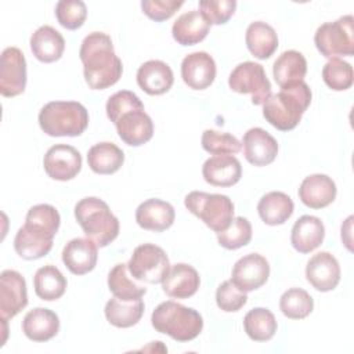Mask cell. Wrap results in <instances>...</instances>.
Wrapping results in <instances>:
<instances>
[{
  "label": "cell",
  "instance_id": "cell-13",
  "mask_svg": "<svg viewBox=\"0 0 354 354\" xmlns=\"http://www.w3.org/2000/svg\"><path fill=\"white\" fill-rule=\"evenodd\" d=\"M28 304L25 278L15 270H4L0 275V315L10 319Z\"/></svg>",
  "mask_w": 354,
  "mask_h": 354
},
{
  "label": "cell",
  "instance_id": "cell-4",
  "mask_svg": "<svg viewBox=\"0 0 354 354\" xmlns=\"http://www.w3.org/2000/svg\"><path fill=\"white\" fill-rule=\"evenodd\" d=\"M155 330L165 333L177 342L194 340L203 328L202 315L189 307L173 300L160 303L151 315Z\"/></svg>",
  "mask_w": 354,
  "mask_h": 354
},
{
  "label": "cell",
  "instance_id": "cell-2",
  "mask_svg": "<svg viewBox=\"0 0 354 354\" xmlns=\"http://www.w3.org/2000/svg\"><path fill=\"white\" fill-rule=\"evenodd\" d=\"M311 90L301 80L288 84L279 93L271 94L263 104L264 119L281 131L293 130L311 104Z\"/></svg>",
  "mask_w": 354,
  "mask_h": 354
},
{
  "label": "cell",
  "instance_id": "cell-20",
  "mask_svg": "<svg viewBox=\"0 0 354 354\" xmlns=\"http://www.w3.org/2000/svg\"><path fill=\"white\" fill-rule=\"evenodd\" d=\"M174 218V207L169 202L156 198L144 201L136 210L137 224L148 231L162 232L173 225Z\"/></svg>",
  "mask_w": 354,
  "mask_h": 354
},
{
  "label": "cell",
  "instance_id": "cell-25",
  "mask_svg": "<svg viewBox=\"0 0 354 354\" xmlns=\"http://www.w3.org/2000/svg\"><path fill=\"white\" fill-rule=\"evenodd\" d=\"M324 236L325 227L321 218L304 214L293 224L290 242L299 253H310L322 243Z\"/></svg>",
  "mask_w": 354,
  "mask_h": 354
},
{
  "label": "cell",
  "instance_id": "cell-16",
  "mask_svg": "<svg viewBox=\"0 0 354 354\" xmlns=\"http://www.w3.org/2000/svg\"><path fill=\"white\" fill-rule=\"evenodd\" d=\"M306 278L319 292L333 290L340 281L339 261L329 252H319L308 260Z\"/></svg>",
  "mask_w": 354,
  "mask_h": 354
},
{
  "label": "cell",
  "instance_id": "cell-10",
  "mask_svg": "<svg viewBox=\"0 0 354 354\" xmlns=\"http://www.w3.org/2000/svg\"><path fill=\"white\" fill-rule=\"evenodd\" d=\"M55 234L48 228L25 220L14 238V249L17 254L25 260H36L50 253Z\"/></svg>",
  "mask_w": 354,
  "mask_h": 354
},
{
  "label": "cell",
  "instance_id": "cell-44",
  "mask_svg": "<svg viewBox=\"0 0 354 354\" xmlns=\"http://www.w3.org/2000/svg\"><path fill=\"white\" fill-rule=\"evenodd\" d=\"M246 301V292L241 290L231 279L224 281L216 290V303L218 308L225 313H235L241 310Z\"/></svg>",
  "mask_w": 354,
  "mask_h": 354
},
{
  "label": "cell",
  "instance_id": "cell-31",
  "mask_svg": "<svg viewBox=\"0 0 354 354\" xmlns=\"http://www.w3.org/2000/svg\"><path fill=\"white\" fill-rule=\"evenodd\" d=\"M307 73V61L296 50L283 51L272 65V75L277 84L282 88L288 84L301 82Z\"/></svg>",
  "mask_w": 354,
  "mask_h": 354
},
{
  "label": "cell",
  "instance_id": "cell-29",
  "mask_svg": "<svg viewBox=\"0 0 354 354\" xmlns=\"http://www.w3.org/2000/svg\"><path fill=\"white\" fill-rule=\"evenodd\" d=\"M293 201L281 191H271L261 196L257 205L260 218L267 225H281L293 214Z\"/></svg>",
  "mask_w": 354,
  "mask_h": 354
},
{
  "label": "cell",
  "instance_id": "cell-1",
  "mask_svg": "<svg viewBox=\"0 0 354 354\" xmlns=\"http://www.w3.org/2000/svg\"><path fill=\"white\" fill-rule=\"evenodd\" d=\"M79 57L84 80L91 90L108 88L122 76V61L115 54L111 37L104 32L88 33L82 41Z\"/></svg>",
  "mask_w": 354,
  "mask_h": 354
},
{
  "label": "cell",
  "instance_id": "cell-28",
  "mask_svg": "<svg viewBox=\"0 0 354 354\" xmlns=\"http://www.w3.org/2000/svg\"><path fill=\"white\" fill-rule=\"evenodd\" d=\"M210 29V24L198 10L181 14L171 26L173 39L181 46H194L202 41Z\"/></svg>",
  "mask_w": 354,
  "mask_h": 354
},
{
  "label": "cell",
  "instance_id": "cell-5",
  "mask_svg": "<svg viewBox=\"0 0 354 354\" xmlns=\"http://www.w3.org/2000/svg\"><path fill=\"white\" fill-rule=\"evenodd\" d=\"M40 129L51 137H76L88 126L87 109L76 101H51L39 112Z\"/></svg>",
  "mask_w": 354,
  "mask_h": 354
},
{
  "label": "cell",
  "instance_id": "cell-40",
  "mask_svg": "<svg viewBox=\"0 0 354 354\" xmlns=\"http://www.w3.org/2000/svg\"><path fill=\"white\" fill-rule=\"evenodd\" d=\"M202 148L212 155H232L241 151L242 144L230 133H218L216 130H205L202 134Z\"/></svg>",
  "mask_w": 354,
  "mask_h": 354
},
{
  "label": "cell",
  "instance_id": "cell-27",
  "mask_svg": "<svg viewBox=\"0 0 354 354\" xmlns=\"http://www.w3.org/2000/svg\"><path fill=\"white\" fill-rule=\"evenodd\" d=\"M30 50L40 62H55L64 54L65 40L57 29L43 25L30 36Z\"/></svg>",
  "mask_w": 354,
  "mask_h": 354
},
{
  "label": "cell",
  "instance_id": "cell-11",
  "mask_svg": "<svg viewBox=\"0 0 354 354\" xmlns=\"http://www.w3.org/2000/svg\"><path fill=\"white\" fill-rule=\"evenodd\" d=\"M26 87V61L17 47H7L1 53L0 93L3 97H17Z\"/></svg>",
  "mask_w": 354,
  "mask_h": 354
},
{
  "label": "cell",
  "instance_id": "cell-32",
  "mask_svg": "<svg viewBox=\"0 0 354 354\" xmlns=\"http://www.w3.org/2000/svg\"><path fill=\"white\" fill-rule=\"evenodd\" d=\"M124 162L123 151L113 142H98L87 152V163L97 174H113Z\"/></svg>",
  "mask_w": 354,
  "mask_h": 354
},
{
  "label": "cell",
  "instance_id": "cell-36",
  "mask_svg": "<svg viewBox=\"0 0 354 354\" xmlns=\"http://www.w3.org/2000/svg\"><path fill=\"white\" fill-rule=\"evenodd\" d=\"M243 328L252 340L267 342L272 339L277 332V319L270 310L256 307L245 315Z\"/></svg>",
  "mask_w": 354,
  "mask_h": 354
},
{
  "label": "cell",
  "instance_id": "cell-15",
  "mask_svg": "<svg viewBox=\"0 0 354 354\" xmlns=\"http://www.w3.org/2000/svg\"><path fill=\"white\" fill-rule=\"evenodd\" d=\"M245 159L257 167L272 163L278 155L277 140L261 127L249 129L242 138Z\"/></svg>",
  "mask_w": 354,
  "mask_h": 354
},
{
  "label": "cell",
  "instance_id": "cell-37",
  "mask_svg": "<svg viewBox=\"0 0 354 354\" xmlns=\"http://www.w3.org/2000/svg\"><path fill=\"white\" fill-rule=\"evenodd\" d=\"M282 314L290 319H303L311 314L314 300L310 293L301 288L288 289L279 299Z\"/></svg>",
  "mask_w": 354,
  "mask_h": 354
},
{
  "label": "cell",
  "instance_id": "cell-21",
  "mask_svg": "<svg viewBox=\"0 0 354 354\" xmlns=\"http://www.w3.org/2000/svg\"><path fill=\"white\" fill-rule=\"evenodd\" d=\"M202 176L210 185L232 187L241 180L242 166L232 155H214L203 163Z\"/></svg>",
  "mask_w": 354,
  "mask_h": 354
},
{
  "label": "cell",
  "instance_id": "cell-6",
  "mask_svg": "<svg viewBox=\"0 0 354 354\" xmlns=\"http://www.w3.org/2000/svg\"><path fill=\"white\" fill-rule=\"evenodd\" d=\"M185 207L214 232H221L234 218V203L227 195L192 191L184 199Z\"/></svg>",
  "mask_w": 354,
  "mask_h": 354
},
{
  "label": "cell",
  "instance_id": "cell-18",
  "mask_svg": "<svg viewBox=\"0 0 354 354\" xmlns=\"http://www.w3.org/2000/svg\"><path fill=\"white\" fill-rule=\"evenodd\" d=\"M116 131L123 142L130 147H140L153 136V123L144 108L131 109L123 113L115 123Z\"/></svg>",
  "mask_w": 354,
  "mask_h": 354
},
{
  "label": "cell",
  "instance_id": "cell-23",
  "mask_svg": "<svg viewBox=\"0 0 354 354\" xmlns=\"http://www.w3.org/2000/svg\"><path fill=\"white\" fill-rule=\"evenodd\" d=\"M174 82L171 68L159 59L144 62L137 71V83L142 91L149 95L167 93Z\"/></svg>",
  "mask_w": 354,
  "mask_h": 354
},
{
  "label": "cell",
  "instance_id": "cell-45",
  "mask_svg": "<svg viewBox=\"0 0 354 354\" xmlns=\"http://www.w3.org/2000/svg\"><path fill=\"white\" fill-rule=\"evenodd\" d=\"M183 4L181 0H142L141 8L148 18L162 22L171 18Z\"/></svg>",
  "mask_w": 354,
  "mask_h": 354
},
{
  "label": "cell",
  "instance_id": "cell-9",
  "mask_svg": "<svg viewBox=\"0 0 354 354\" xmlns=\"http://www.w3.org/2000/svg\"><path fill=\"white\" fill-rule=\"evenodd\" d=\"M228 86L239 94H250L254 105H263L271 95V83L264 68L252 61L238 64L228 77Z\"/></svg>",
  "mask_w": 354,
  "mask_h": 354
},
{
  "label": "cell",
  "instance_id": "cell-8",
  "mask_svg": "<svg viewBox=\"0 0 354 354\" xmlns=\"http://www.w3.org/2000/svg\"><path fill=\"white\" fill-rule=\"evenodd\" d=\"M127 268L137 281L160 283L170 271V261L166 252L153 243H142L133 250Z\"/></svg>",
  "mask_w": 354,
  "mask_h": 354
},
{
  "label": "cell",
  "instance_id": "cell-17",
  "mask_svg": "<svg viewBox=\"0 0 354 354\" xmlns=\"http://www.w3.org/2000/svg\"><path fill=\"white\" fill-rule=\"evenodd\" d=\"M181 77L192 90L207 88L216 77V62L205 51L188 54L181 62Z\"/></svg>",
  "mask_w": 354,
  "mask_h": 354
},
{
  "label": "cell",
  "instance_id": "cell-33",
  "mask_svg": "<svg viewBox=\"0 0 354 354\" xmlns=\"http://www.w3.org/2000/svg\"><path fill=\"white\" fill-rule=\"evenodd\" d=\"M35 293L46 301L59 299L66 290V278L51 264L40 267L33 277Z\"/></svg>",
  "mask_w": 354,
  "mask_h": 354
},
{
  "label": "cell",
  "instance_id": "cell-42",
  "mask_svg": "<svg viewBox=\"0 0 354 354\" xmlns=\"http://www.w3.org/2000/svg\"><path fill=\"white\" fill-rule=\"evenodd\" d=\"M236 8L235 0H201V14L210 25H223L234 15Z\"/></svg>",
  "mask_w": 354,
  "mask_h": 354
},
{
  "label": "cell",
  "instance_id": "cell-35",
  "mask_svg": "<svg viewBox=\"0 0 354 354\" xmlns=\"http://www.w3.org/2000/svg\"><path fill=\"white\" fill-rule=\"evenodd\" d=\"M127 270V264H116L108 274V288L115 297L123 301L140 300L147 293V288L130 279Z\"/></svg>",
  "mask_w": 354,
  "mask_h": 354
},
{
  "label": "cell",
  "instance_id": "cell-19",
  "mask_svg": "<svg viewBox=\"0 0 354 354\" xmlns=\"http://www.w3.org/2000/svg\"><path fill=\"white\" fill-rule=\"evenodd\" d=\"M97 257V245L90 238H75L62 250V261L75 275H84L94 270Z\"/></svg>",
  "mask_w": 354,
  "mask_h": 354
},
{
  "label": "cell",
  "instance_id": "cell-41",
  "mask_svg": "<svg viewBox=\"0 0 354 354\" xmlns=\"http://www.w3.org/2000/svg\"><path fill=\"white\" fill-rule=\"evenodd\" d=\"M55 17L61 26L75 30L84 24L87 7L82 0H61L55 6Z\"/></svg>",
  "mask_w": 354,
  "mask_h": 354
},
{
  "label": "cell",
  "instance_id": "cell-22",
  "mask_svg": "<svg viewBox=\"0 0 354 354\" xmlns=\"http://www.w3.org/2000/svg\"><path fill=\"white\" fill-rule=\"evenodd\" d=\"M336 184L326 174H311L306 177L299 188L300 201L311 209H324L336 198Z\"/></svg>",
  "mask_w": 354,
  "mask_h": 354
},
{
  "label": "cell",
  "instance_id": "cell-43",
  "mask_svg": "<svg viewBox=\"0 0 354 354\" xmlns=\"http://www.w3.org/2000/svg\"><path fill=\"white\" fill-rule=\"evenodd\" d=\"M137 108H144V104L133 91H129V90H122L112 94L108 98L106 106H105L106 116L113 124L119 120V118L123 113Z\"/></svg>",
  "mask_w": 354,
  "mask_h": 354
},
{
  "label": "cell",
  "instance_id": "cell-39",
  "mask_svg": "<svg viewBox=\"0 0 354 354\" xmlns=\"http://www.w3.org/2000/svg\"><path fill=\"white\" fill-rule=\"evenodd\" d=\"M252 239V224L245 217H234L228 228L217 232L218 243L228 249L235 250L246 246Z\"/></svg>",
  "mask_w": 354,
  "mask_h": 354
},
{
  "label": "cell",
  "instance_id": "cell-24",
  "mask_svg": "<svg viewBox=\"0 0 354 354\" xmlns=\"http://www.w3.org/2000/svg\"><path fill=\"white\" fill-rule=\"evenodd\" d=\"M201 278L198 271L185 263L174 264L162 281L163 292L173 299H188L199 288Z\"/></svg>",
  "mask_w": 354,
  "mask_h": 354
},
{
  "label": "cell",
  "instance_id": "cell-7",
  "mask_svg": "<svg viewBox=\"0 0 354 354\" xmlns=\"http://www.w3.org/2000/svg\"><path fill=\"white\" fill-rule=\"evenodd\" d=\"M314 43L326 58H337V55L351 57L354 54L353 15H344L333 22L322 24L314 35Z\"/></svg>",
  "mask_w": 354,
  "mask_h": 354
},
{
  "label": "cell",
  "instance_id": "cell-34",
  "mask_svg": "<svg viewBox=\"0 0 354 354\" xmlns=\"http://www.w3.org/2000/svg\"><path fill=\"white\" fill-rule=\"evenodd\" d=\"M144 308L145 306L141 299L134 301H123L115 297L106 301L104 311L106 321L111 325L116 328H130L141 319Z\"/></svg>",
  "mask_w": 354,
  "mask_h": 354
},
{
  "label": "cell",
  "instance_id": "cell-38",
  "mask_svg": "<svg viewBox=\"0 0 354 354\" xmlns=\"http://www.w3.org/2000/svg\"><path fill=\"white\" fill-rule=\"evenodd\" d=\"M322 79L329 88L344 91L353 84V66L340 58H330L322 68Z\"/></svg>",
  "mask_w": 354,
  "mask_h": 354
},
{
  "label": "cell",
  "instance_id": "cell-3",
  "mask_svg": "<svg viewBox=\"0 0 354 354\" xmlns=\"http://www.w3.org/2000/svg\"><path fill=\"white\" fill-rule=\"evenodd\" d=\"M75 217L87 238L100 248L108 246L119 235V220L100 198L80 199L75 206Z\"/></svg>",
  "mask_w": 354,
  "mask_h": 354
},
{
  "label": "cell",
  "instance_id": "cell-26",
  "mask_svg": "<svg viewBox=\"0 0 354 354\" xmlns=\"http://www.w3.org/2000/svg\"><path fill=\"white\" fill-rule=\"evenodd\" d=\"M59 330L58 315L43 307L30 310L22 321V332L33 342H47L53 339Z\"/></svg>",
  "mask_w": 354,
  "mask_h": 354
},
{
  "label": "cell",
  "instance_id": "cell-30",
  "mask_svg": "<svg viewBox=\"0 0 354 354\" xmlns=\"http://www.w3.org/2000/svg\"><path fill=\"white\" fill-rule=\"evenodd\" d=\"M245 41L248 50L259 59L270 58L278 48L277 32L263 21H254L248 26Z\"/></svg>",
  "mask_w": 354,
  "mask_h": 354
},
{
  "label": "cell",
  "instance_id": "cell-14",
  "mask_svg": "<svg viewBox=\"0 0 354 354\" xmlns=\"http://www.w3.org/2000/svg\"><path fill=\"white\" fill-rule=\"evenodd\" d=\"M270 277V264L259 253H249L241 257L232 268L231 281L243 292L261 288Z\"/></svg>",
  "mask_w": 354,
  "mask_h": 354
},
{
  "label": "cell",
  "instance_id": "cell-12",
  "mask_svg": "<svg viewBox=\"0 0 354 354\" xmlns=\"http://www.w3.org/2000/svg\"><path fill=\"white\" fill-rule=\"evenodd\" d=\"M44 171L58 181L75 178L82 169V155L72 145L57 144L48 148L43 159Z\"/></svg>",
  "mask_w": 354,
  "mask_h": 354
}]
</instances>
